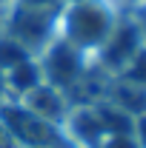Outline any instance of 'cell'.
Segmentation results:
<instances>
[{
	"mask_svg": "<svg viewBox=\"0 0 146 148\" xmlns=\"http://www.w3.org/2000/svg\"><path fill=\"white\" fill-rule=\"evenodd\" d=\"M66 29H69V37L74 43L89 46V43H100L103 37H109L112 17L97 3H77L66 17Z\"/></svg>",
	"mask_w": 146,
	"mask_h": 148,
	"instance_id": "obj_1",
	"label": "cell"
}]
</instances>
